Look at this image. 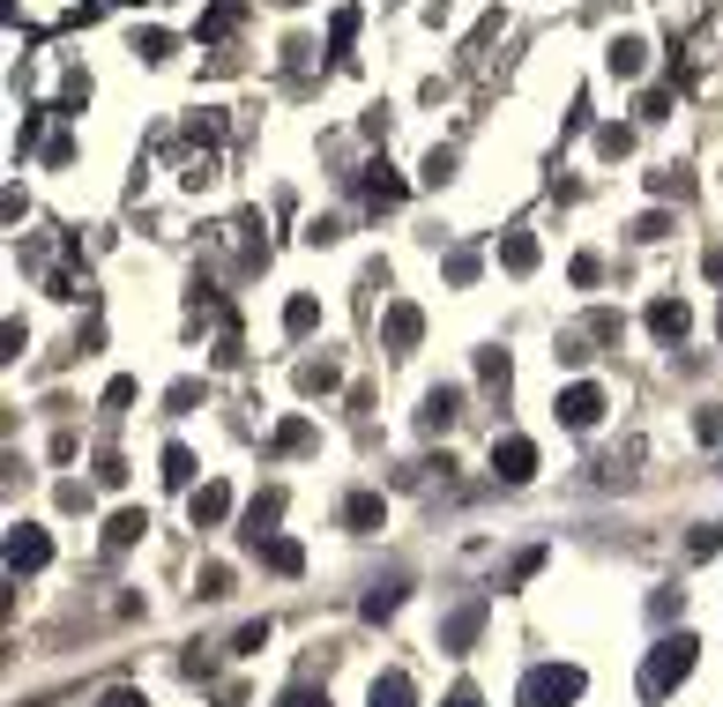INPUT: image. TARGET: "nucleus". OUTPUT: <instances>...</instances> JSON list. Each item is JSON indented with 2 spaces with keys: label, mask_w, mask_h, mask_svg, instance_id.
<instances>
[{
  "label": "nucleus",
  "mask_w": 723,
  "mask_h": 707,
  "mask_svg": "<svg viewBox=\"0 0 723 707\" xmlns=\"http://www.w3.org/2000/svg\"><path fill=\"white\" fill-rule=\"evenodd\" d=\"M299 388H306V395H321V388H336V366H306V372H299Z\"/></svg>",
  "instance_id": "bb28decb"
},
{
  "label": "nucleus",
  "mask_w": 723,
  "mask_h": 707,
  "mask_svg": "<svg viewBox=\"0 0 723 707\" xmlns=\"http://www.w3.org/2000/svg\"><path fill=\"white\" fill-rule=\"evenodd\" d=\"M440 707H485V700H477V685H455V693H448Z\"/></svg>",
  "instance_id": "c9c22d12"
},
{
  "label": "nucleus",
  "mask_w": 723,
  "mask_h": 707,
  "mask_svg": "<svg viewBox=\"0 0 723 707\" xmlns=\"http://www.w3.org/2000/svg\"><path fill=\"white\" fill-rule=\"evenodd\" d=\"M396 604H403V581H374V588H366V604H358V610H366V618H374V626H380V618H396Z\"/></svg>",
  "instance_id": "dca6fc26"
},
{
  "label": "nucleus",
  "mask_w": 723,
  "mask_h": 707,
  "mask_svg": "<svg viewBox=\"0 0 723 707\" xmlns=\"http://www.w3.org/2000/svg\"><path fill=\"white\" fill-rule=\"evenodd\" d=\"M716 328H723V313H716Z\"/></svg>",
  "instance_id": "e433bc0d"
},
{
  "label": "nucleus",
  "mask_w": 723,
  "mask_h": 707,
  "mask_svg": "<svg viewBox=\"0 0 723 707\" xmlns=\"http://www.w3.org/2000/svg\"><path fill=\"white\" fill-rule=\"evenodd\" d=\"M135 52H142V60H165V52H172V38H165V30H142V38H135Z\"/></svg>",
  "instance_id": "a878e982"
},
{
  "label": "nucleus",
  "mask_w": 723,
  "mask_h": 707,
  "mask_svg": "<svg viewBox=\"0 0 723 707\" xmlns=\"http://www.w3.org/2000/svg\"><path fill=\"white\" fill-rule=\"evenodd\" d=\"M455 417H463V388H433L425 395V410H418V425L425 432H448Z\"/></svg>",
  "instance_id": "6e6552de"
},
{
  "label": "nucleus",
  "mask_w": 723,
  "mask_h": 707,
  "mask_svg": "<svg viewBox=\"0 0 723 707\" xmlns=\"http://www.w3.org/2000/svg\"><path fill=\"white\" fill-rule=\"evenodd\" d=\"M239 656H254V648H269V618H254V626H239V640H231Z\"/></svg>",
  "instance_id": "b1692460"
},
{
  "label": "nucleus",
  "mask_w": 723,
  "mask_h": 707,
  "mask_svg": "<svg viewBox=\"0 0 723 707\" xmlns=\"http://www.w3.org/2000/svg\"><path fill=\"white\" fill-rule=\"evenodd\" d=\"M314 320H321V306H314V298H291V306H284V328H291V336H306V328H314Z\"/></svg>",
  "instance_id": "4be33fe9"
},
{
  "label": "nucleus",
  "mask_w": 723,
  "mask_h": 707,
  "mask_svg": "<svg viewBox=\"0 0 723 707\" xmlns=\"http://www.w3.org/2000/svg\"><path fill=\"white\" fill-rule=\"evenodd\" d=\"M499 261H507L515 276H529L537 269V239H529V231H507V239H499Z\"/></svg>",
  "instance_id": "4468645a"
},
{
  "label": "nucleus",
  "mask_w": 723,
  "mask_h": 707,
  "mask_svg": "<svg viewBox=\"0 0 723 707\" xmlns=\"http://www.w3.org/2000/svg\"><path fill=\"white\" fill-rule=\"evenodd\" d=\"M276 707H328V693H314V685H291V693H284Z\"/></svg>",
  "instance_id": "cd10ccee"
},
{
  "label": "nucleus",
  "mask_w": 723,
  "mask_h": 707,
  "mask_svg": "<svg viewBox=\"0 0 723 707\" xmlns=\"http://www.w3.org/2000/svg\"><path fill=\"white\" fill-rule=\"evenodd\" d=\"M664 231H672V217H664V209H648V217L634 223V239H664Z\"/></svg>",
  "instance_id": "c85d7f7f"
},
{
  "label": "nucleus",
  "mask_w": 723,
  "mask_h": 707,
  "mask_svg": "<svg viewBox=\"0 0 723 707\" xmlns=\"http://www.w3.org/2000/svg\"><path fill=\"white\" fill-rule=\"evenodd\" d=\"M201 596H231V566H201Z\"/></svg>",
  "instance_id": "393cba45"
},
{
  "label": "nucleus",
  "mask_w": 723,
  "mask_h": 707,
  "mask_svg": "<svg viewBox=\"0 0 723 707\" xmlns=\"http://www.w3.org/2000/svg\"><path fill=\"white\" fill-rule=\"evenodd\" d=\"M165 485L195 491V455H187V447H165Z\"/></svg>",
  "instance_id": "aec40b11"
},
{
  "label": "nucleus",
  "mask_w": 723,
  "mask_h": 707,
  "mask_svg": "<svg viewBox=\"0 0 723 707\" xmlns=\"http://www.w3.org/2000/svg\"><path fill=\"white\" fill-rule=\"evenodd\" d=\"M98 485H127V462H120V455H98Z\"/></svg>",
  "instance_id": "473e14b6"
},
{
  "label": "nucleus",
  "mask_w": 723,
  "mask_h": 707,
  "mask_svg": "<svg viewBox=\"0 0 723 707\" xmlns=\"http://www.w3.org/2000/svg\"><path fill=\"white\" fill-rule=\"evenodd\" d=\"M366 201H374V209H396L403 201V179L388 165H374V179H366Z\"/></svg>",
  "instance_id": "a211bd4d"
},
{
  "label": "nucleus",
  "mask_w": 723,
  "mask_h": 707,
  "mask_svg": "<svg viewBox=\"0 0 723 707\" xmlns=\"http://www.w3.org/2000/svg\"><path fill=\"white\" fill-rule=\"evenodd\" d=\"M350 38H358V8H336V23H328V46L344 52V46H350Z\"/></svg>",
  "instance_id": "5701e85b"
},
{
  "label": "nucleus",
  "mask_w": 723,
  "mask_h": 707,
  "mask_svg": "<svg viewBox=\"0 0 723 707\" xmlns=\"http://www.w3.org/2000/svg\"><path fill=\"white\" fill-rule=\"evenodd\" d=\"M477 634H485V596H477V604H463V610H448V626H440V648H448V656H463Z\"/></svg>",
  "instance_id": "423d86ee"
},
{
  "label": "nucleus",
  "mask_w": 723,
  "mask_h": 707,
  "mask_svg": "<svg viewBox=\"0 0 723 707\" xmlns=\"http://www.w3.org/2000/svg\"><path fill=\"white\" fill-rule=\"evenodd\" d=\"M366 707H418V693H410L403 670H388V678H374V700H366Z\"/></svg>",
  "instance_id": "2eb2a0df"
},
{
  "label": "nucleus",
  "mask_w": 723,
  "mask_h": 707,
  "mask_svg": "<svg viewBox=\"0 0 723 707\" xmlns=\"http://www.w3.org/2000/svg\"><path fill=\"white\" fill-rule=\"evenodd\" d=\"M582 663H537L523 685H515V707H574L582 700Z\"/></svg>",
  "instance_id": "f03ea898"
},
{
  "label": "nucleus",
  "mask_w": 723,
  "mask_h": 707,
  "mask_svg": "<svg viewBox=\"0 0 723 707\" xmlns=\"http://www.w3.org/2000/svg\"><path fill=\"white\" fill-rule=\"evenodd\" d=\"M493 469H499V485H529V477H537V447H529L523 432L493 439Z\"/></svg>",
  "instance_id": "20e7f679"
},
{
  "label": "nucleus",
  "mask_w": 723,
  "mask_h": 707,
  "mask_svg": "<svg viewBox=\"0 0 723 707\" xmlns=\"http://www.w3.org/2000/svg\"><path fill=\"white\" fill-rule=\"evenodd\" d=\"M694 432L709 439V447H716V439H723V410H701V417H694Z\"/></svg>",
  "instance_id": "f704fd0d"
},
{
  "label": "nucleus",
  "mask_w": 723,
  "mask_h": 707,
  "mask_svg": "<svg viewBox=\"0 0 723 707\" xmlns=\"http://www.w3.org/2000/svg\"><path fill=\"white\" fill-rule=\"evenodd\" d=\"M46 559H52V537L46 529H30V521H16V529H8V574L23 581V574H38Z\"/></svg>",
  "instance_id": "7ed1b4c3"
},
{
  "label": "nucleus",
  "mask_w": 723,
  "mask_h": 707,
  "mask_svg": "<svg viewBox=\"0 0 723 707\" xmlns=\"http://www.w3.org/2000/svg\"><path fill=\"white\" fill-rule=\"evenodd\" d=\"M261 559H269L276 574H306V551L291 537H269V544H261Z\"/></svg>",
  "instance_id": "f3484780"
},
{
  "label": "nucleus",
  "mask_w": 723,
  "mask_h": 707,
  "mask_svg": "<svg viewBox=\"0 0 723 707\" xmlns=\"http://www.w3.org/2000/svg\"><path fill=\"white\" fill-rule=\"evenodd\" d=\"M597 417H604V388H590V380L559 388V425H567V432H590Z\"/></svg>",
  "instance_id": "39448f33"
},
{
  "label": "nucleus",
  "mask_w": 723,
  "mask_h": 707,
  "mask_svg": "<svg viewBox=\"0 0 723 707\" xmlns=\"http://www.w3.org/2000/svg\"><path fill=\"white\" fill-rule=\"evenodd\" d=\"M418 336H425V313L410 306V298H396V306H388V342H396V350H410Z\"/></svg>",
  "instance_id": "9b49d317"
},
{
  "label": "nucleus",
  "mask_w": 723,
  "mask_h": 707,
  "mask_svg": "<svg viewBox=\"0 0 723 707\" xmlns=\"http://www.w3.org/2000/svg\"><path fill=\"white\" fill-rule=\"evenodd\" d=\"M187 514H195V529H217L231 514V485H201L195 499H187Z\"/></svg>",
  "instance_id": "1a4fd4ad"
},
{
  "label": "nucleus",
  "mask_w": 723,
  "mask_h": 707,
  "mask_svg": "<svg viewBox=\"0 0 723 707\" xmlns=\"http://www.w3.org/2000/svg\"><path fill=\"white\" fill-rule=\"evenodd\" d=\"M694 648H701L694 634H664L656 640V648L642 656V700H672L679 685L694 678Z\"/></svg>",
  "instance_id": "f257e3e1"
},
{
  "label": "nucleus",
  "mask_w": 723,
  "mask_h": 707,
  "mask_svg": "<svg viewBox=\"0 0 723 707\" xmlns=\"http://www.w3.org/2000/svg\"><path fill=\"white\" fill-rule=\"evenodd\" d=\"M686 328H694L686 298H656V306H648V336H656V342H679Z\"/></svg>",
  "instance_id": "0eeeda50"
},
{
  "label": "nucleus",
  "mask_w": 723,
  "mask_h": 707,
  "mask_svg": "<svg viewBox=\"0 0 723 707\" xmlns=\"http://www.w3.org/2000/svg\"><path fill=\"white\" fill-rule=\"evenodd\" d=\"M477 276V253H448V283H471Z\"/></svg>",
  "instance_id": "2f4dec72"
},
{
  "label": "nucleus",
  "mask_w": 723,
  "mask_h": 707,
  "mask_svg": "<svg viewBox=\"0 0 723 707\" xmlns=\"http://www.w3.org/2000/svg\"><path fill=\"white\" fill-rule=\"evenodd\" d=\"M626 142H634L626 127H604V135H597V149H604V157H626Z\"/></svg>",
  "instance_id": "c756f323"
},
{
  "label": "nucleus",
  "mask_w": 723,
  "mask_h": 707,
  "mask_svg": "<svg viewBox=\"0 0 723 707\" xmlns=\"http://www.w3.org/2000/svg\"><path fill=\"white\" fill-rule=\"evenodd\" d=\"M686 551H694V559H716L723 537H716V529H694V544H686Z\"/></svg>",
  "instance_id": "7c9ffc66"
},
{
  "label": "nucleus",
  "mask_w": 723,
  "mask_h": 707,
  "mask_svg": "<svg viewBox=\"0 0 723 707\" xmlns=\"http://www.w3.org/2000/svg\"><path fill=\"white\" fill-rule=\"evenodd\" d=\"M142 529H150V514H142V507H120L112 521H105V551H127V544L142 537Z\"/></svg>",
  "instance_id": "f8f14e48"
},
{
  "label": "nucleus",
  "mask_w": 723,
  "mask_h": 707,
  "mask_svg": "<svg viewBox=\"0 0 723 707\" xmlns=\"http://www.w3.org/2000/svg\"><path fill=\"white\" fill-rule=\"evenodd\" d=\"M98 707H150V700H142V693H135V685H112V693H105Z\"/></svg>",
  "instance_id": "72a5a7b5"
},
{
  "label": "nucleus",
  "mask_w": 723,
  "mask_h": 707,
  "mask_svg": "<svg viewBox=\"0 0 723 707\" xmlns=\"http://www.w3.org/2000/svg\"><path fill=\"white\" fill-rule=\"evenodd\" d=\"M642 60H648L642 38H620V46H612V74H642Z\"/></svg>",
  "instance_id": "412c9836"
},
{
  "label": "nucleus",
  "mask_w": 723,
  "mask_h": 707,
  "mask_svg": "<svg viewBox=\"0 0 723 707\" xmlns=\"http://www.w3.org/2000/svg\"><path fill=\"white\" fill-rule=\"evenodd\" d=\"M306 447H314V425H306V417H284V425H276V455H306Z\"/></svg>",
  "instance_id": "6ab92c4d"
},
{
  "label": "nucleus",
  "mask_w": 723,
  "mask_h": 707,
  "mask_svg": "<svg viewBox=\"0 0 723 707\" xmlns=\"http://www.w3.org/2000/svg\"><path fill=\"white\" fill-rule=\"evenodd\" d=\"M380 521H388L380 491H350V499H344V529H358V537H366V529H380Z\"/></svg>",
  "instance_id": "9d476101"
},
{
  "label": "nucleus",
  "mask_w": 723,
  "mask_h": 707,
  "mask_svg": "<svg viewBox=\"0 0 723 707\" xmlns=\"http://www.w3.org/2000/svg\"><path fill=\"white\" fill-rule=\"evenodd\" d=\"M276 514H284V491H261V499L247 507V544H269V521H276Z\"/></svg>",
  "instance_id": "ddd939ff"
}]
</instances>
